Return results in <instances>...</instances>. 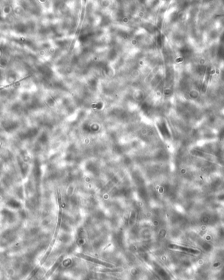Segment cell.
Segmentation results:
<instances>
[{
	"mask_svg": "<svg viewBox=\"0 0 224 280\" xmlns=\"http://www.w3.org/2000/svg\"><path fill=\"white\" fill-rule=\"evenodd\" d=\"M172 247L175 248V249H180L181 251H185V252H188L190 253H193L195 254H197L200 253V251L197 249H192V248H189V247H182V246H172Z\"/></svg>",
	"mask_w": 224,
	"mask_h": 280,
	"instance_id": "1",
	"label": "cell"
}]
</instances>
